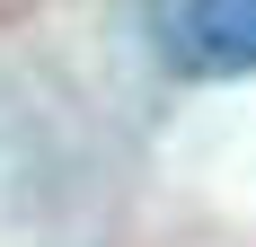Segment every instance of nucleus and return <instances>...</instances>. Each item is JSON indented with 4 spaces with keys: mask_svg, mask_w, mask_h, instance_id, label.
Instances as JSON below:
<instances>
[{
    "mask_svg": "<svg viewBox=\"0 0 256 247\" xmlns=\"http://www.w3.org/2000/svg\"><path fill=\"white\" fill-rule=\"evenodd\" d=\"M150 36L168 53V71H186V80L256 71V0H159Z\"/></svg>",
    "mask_w": 256,
    "mask_h": 247,
    "instance_id": "f257e3e1",
    "label": "nucleus"
}]
</instances>
